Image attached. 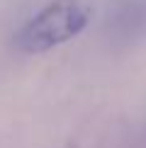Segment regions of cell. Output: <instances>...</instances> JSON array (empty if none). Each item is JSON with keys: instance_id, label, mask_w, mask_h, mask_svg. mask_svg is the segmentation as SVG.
I'll return each mask as SVG.
<instances>
[{"instance_id": "obj_1", "label": "cell", "mask_w": 146, "mask_h": 148, "mask_svg": "<svg viewBox=\"0 0 146 148\" xmlns=\"http://www.w3.org/2000/svg\"><path fill=\"white\" fill-rule=\"evenodd\" d=\"M93 0H51L15 32L17 51L44 53L76 39L93 20Z\"/></svg>"}, {"instance_id": "obj_2", "label": "cell", "mask_w": 146, "mask_h": 148, "mask_svg": "<svg viewBox=\"0 0 146 148\" xmlns=\"http://www.w3.org/2000/svg\"><path fill=\"white\" fill-rule=\"evenodd\" d=\"M105 36L112 46H132L146 36V0H114L105 15Z\"/></svg>"}]
</instances>
